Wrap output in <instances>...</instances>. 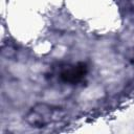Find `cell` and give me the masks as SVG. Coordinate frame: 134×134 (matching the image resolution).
<instances>
[{
  "mask_svg": "<svg viewBox=\"0 0 134 134\" xmlns=\"http://www.w3.org/2000/svg\"><path fill=\"white\" fill-rule=\"evenodd\" d=\"M61 117L59 108L46 104H38L30 109L25 119L28 125L36 128H43Z\"/></svg>",
  "mask_w": 134,
  "mask_h": 134,
  "instance_id": "1",
  "label": "cell"
},
{
  "mask_svg": "<svg viewBox=\"0 0 134 134\" xmlns=\"http://www.w3.org/2000/svg\"><path fill=\"white\" fill-rule=\"evenodd\" d=\"M85 74V66H74L72 68H68L61 73V77L65 82L76 83L82 80Z\"/></svg>",
  "mask_w": 134,
  "mask_h": 134,
  "instance_id": "2",
  "label": "cell"
}]
</instances>
